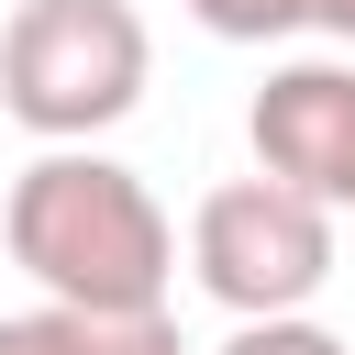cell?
Here are the masks:
<instances>
[{
	"mask_svg": "<svg viewBox=\"0 0 355 355\" xmlns=\"http://www.w3.org/2000/svg\"><path fill=\"white\" fill-rule=\"evenodd\" d=\"M211 355H355V344H344L333 322H311V311H300V322H233Z\"/></svg>",
	"mask_w": 355,
	"mask_h": 355,
	"instance_id": "52a82bcc",
	"label": "cell"
},
{
	"mask_svg": "<svg viewBox=\"0 0 355 355\" xmlns=\"http://www.w3.org/2000/svg\"><path fill=\"white\" fill-rule=\"evenodd\" d=\"M189 277L233 322H300L333 277V211L277 178H222L189 211Z\"/></svg>",
	"mask_w": 355,
	"mask_h": 355,
	"instance_id": "3957f363",
	"label": "cell"
},
{
	"mask_svg": "<svg viewBox=\"0 0 355 355\" xmlns=\"http://www.w3.org/2000/svg\"><path fill=\"white\" fill-rule=\"evenodd\" d=\"M0 244L11 266L55 300V311H100V322H155L178 288V222L166 200L100 155V144H44L11 200H0Z\"/></svg>",
	"mask_w": 355,
	"mask_h": 355,
	"instance_id": "6da1fadb",
	"label": "cell"
},
{
	"mask_svg": "<svg viewBox=\"0 0 355 355\" xmlns=\"http://www.w3.org/2000/svg\"><path fill=\"white\" fill-rule=\"evenodd\" d=\"M189 22L222 33V44H277V33H333V44H355V0H189Z\"/></svg>",
	"mask_w": 355,
	"mask_h": 355,
	"instance_id": "8992f818",
	"label": "cell"
},
{
	"mask_svg": "<svg viewBox=\"0 0 355 355\" xmlns=\"http://www.w3.org/2000/svg\"><path fill=\"white\" fill-rule=\"evenodd\" d=\"M244 144H255V178H277L344 222L355 211V55L266 67V89L244 100Z\"/></svg>",
	"mask_w": 355,
	"mask_h": 355,
	"instance_id": "277c9868",
	"label": "cell"
},
{
	"mask_svg": "<svg viewBox=\"0 0 355 355\" xmlns=\"http://www.w3.org/2000/svg\"><path fill=\"white\" fill-rule=\"evenodd\" d=\"M155 33L133 0H22L0 22V111L44 144H100L144 111Z\"/></svg>",
	"mask_w": 355,
	"mask_h": 355,
	"instance_id": "7a4b0ae2",
	"label": "cell"
},
{
	"mask_svg": "<svg viewBox=\"0 0 355 355\" xmlns=\"http://www.w3.org/2000/svg\"><path fill=\"white\" fill-rule=\"evenodd\" d=\"M0 355H189V344H178L166 311H155V322H100V311H55V300H33V311L0 322Z\"/></svg>",
	"mask_w": 355,
	"mask_h": 355,
	"instance_id": "5b68a950",
	"label": "cell"
}]
</instances>
